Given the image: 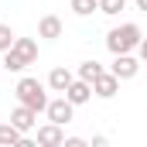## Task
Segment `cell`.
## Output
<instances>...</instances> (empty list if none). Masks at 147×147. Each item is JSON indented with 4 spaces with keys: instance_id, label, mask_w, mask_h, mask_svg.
<instances>
[{
    "instance_id": "cell-2",
    "label": "cell",
    "mask_w": 147,
    "mask_h": 147,
    "mask_svg": "<svg viewBox=\"0 0 147 147\" xmlns=\"http://www.w3.org/2000/svg\"><path fill=\"white\" fill-rule=\"evenodd\" d=\"M140 38H144V31L134 21H127V24L113 28L110 34H106V48H110V55H123V51H134L140 45Z\"/></svg>"
},
{
    "instance_id": "cell-13",
    "label": "cell",
    "mask_w": 147,
    "mask_h": 147,
    "mask_svg": "<svg viewBox=\"0 0 147 147\" xmlns=\"http://www.w3.org/2000/svg\"><path fill=\"white\" fill-rule=\"evenodd\" d=\"M106 72V69H103V65H99V62H96V58H89V62H82V65H79V79H86V82H96V75H103Z\"/></svg>"
},
{
    "instance_id": "cell-3",
    "label": "cell",
    "mask_w": 147,
    "mask_h": 147,
    "mask_svg": "<svg viewBox=\"0 0 147 147\" xmlns=\"http://www.w3.org/2000/svg\"><path fill=\"white\" fill-rule=\"evenodd\" d=\"M14 96H17V103H24V106H31V110H38V113H45V106H48L45 82H38L31 75H24V79L14 86Z\"/></svg>"
},
{
    "instance_id": "cell-10",
    "label": "cell",
    "mask_w": 147,
    "mask_h": 147,
    "mask_svg": "<svg viewBox=\"0 0 147 147\" xmlns=\"http://www.w3.org/2000/svg\"><path fill=\"white\" fill-rule=\"evenodd\" d=\"M38 144L41 147H62L65 144V130L58 127V123H45V127H38Z\"/></svg>"
},
{
    "instance_id": "cell-18",
    "label": "cell",
    "mask_w": 147,
    "mask_h": 147,
    "mask_svg": "<svg viewBox=\"0 0 147 147\" xmlns=\"http://www.w3.org/2000/svg\"><path fill=\"white\" fill-rule=\"evenodd\" d=\"M62 147H86V140H82V137H65Z\"/></svg>"
},
{
    "instance_id": "cell-9",
    "label": "cell",
    "mask_w": 147,
    "mask_h": 147,
    "mask_svg": "<svg viewBox=\"0 0 147 147\" xmlns=\"http://www.w3.org/2000/svg\"><path fill=\"white\" fill-rule=\"evenodd\" d=\"M120 92V79L113 72H103V75H96V82H92V96H99V99H113Z\"/></svg>"
},
{
    "instance_id": "cell-1",
    "label": "cell",
    "mask_w": 147,
    "mask_h": 147,
    "mask_svg": "<svg viewBox=\"0 0 147 147\" xmlns=\"http://www.w3.org/2000/svg\"><path fill=\"white\" fill-rule=\"evenodd\" d=\"M38 62V41L34 38H17L14 48L3 51V69L7 72H24L28 65Z\"/></svg>"
},
{
    "instance_id": "cell-15",
    "label": "cell",
    "mask_w": 147,
    "mask_h": 147,
    "mask_svg": "<svg viewBox=\"0 0 147 147\" xmlns=\"http://www.w3.org/2000/svg\"><path fill=\"white\" fill-rule=\"evenodd\" d=\"M123 7H127V0H99V14H106V17H116Z\"/></svg>"
},
{
    "instance_id": "cell-14",
    "label": "cell",
    "mask_w": 147,
    "mask_h": 147,
    "mask_svg": "<svg viewBox=\"0 0 147 147\" xmlns=\"http://www.w3.org/2000/svg\"><path fill=\"white\" fill-rule=\"evenodd\" d=\"M92 10H99V0H72V14L79 17H89Z\"/></svg>"
},
{
    "instance_id": "cell-19",
    "label": "cell",
    "mask_w": 147,
    "mask_h": 147,
    "mask_svg": "<svg viewBox=\"0 0 147 147\" xmlns=\"http://www.w3.org/2000/svg\"><path fill=\"white\" fill-rule=\"evenodd\" d=\"M137 10H144V14H147V0H137Z\"/></svg>"
},
{
    "instance_id": "cell-12",
    "label": "cell",
    "mask_w": 147,
    "mask_h": 147,
    "mask_svg": "<svg viewBox=\"0 0 147 147\" xmlns=\"http://www.w3.org/2000/svg\"><path fill=\"white\" fill-rule=\"evenodd\" d=\"M17 144H24V134L14 123H0V147H17Z\"/></svg>"
},
{
    "instance_id": "cell-16",
    "label": "cell",
    "mask_w": 147,
    "mask_h": 147,
    "mask_svg": "<svg viewBox=\"0 0 147 147\" xmlns=\"http://www.w3.org/2000/svg\"><path fill=\"white\" fill-rule=\"evenodd\" d=\"M14 41H17L14 28H10V24H0V55H3L7 48H14Z\"/></svg>"
},
{
    "instance_id": "cell-11",
    "label": "cell",
    "mask_w": 147,
    "mask_h": 147,
    "mask_svg": "<svg viewBox=\"0 0 147 147\" xmlns=\"http://www.w3.org/2000/svg\"><path fill=\"white\" fill-rule=\"evenodd\" d=\"M72 79H75V75L69 72V69H62V65H58V69H51V72H48V82H45V86H48L51 92H65V89L72 86Z\"/></svg>"
},
{
    "instance_id": "cell-8",
    "label": "cell",
    "mask_w": 147,
    "mask_h": 147,
    "mask_svg": "<svg viewBox=\"0 0 147 147\" xmlns=\"http://www.w3.org/2000/svg\"><path fill=\"white\" fill-rule=\"evenodd\" d=\"M62 96H69V103H75V106H86V103L92 99V82H86V79H79V75H75L72 86H69Z\"/></svg>"
},
{
    "instance_id": "cell-6",
    "label": "cell",
    "mask_w": 147,
    "mask_h": 147,
    "mask_svg": "<svg viewBox=\"0 0 147 147\" xmlns=\"http://www.w3.org/2000/svg\"><path fill=\"white\" fill-rule=\"evenodd\" d=\"M10 123L21 130V134H31L38 127V110H31V106H24V103H17V110L10 113Z\"/></svg>"
},
{
    "instance_id": "cell-17",
    "label": "cell",
    "mask_w": 147,
    "mask_h": 147,
    "mask_svg": "<svg viewBox=\"0 0 147 147\" xmlns=\"http://www.w3.org/2000/svg\"><path fill=\"white\" fill-rule=\"evenodd\" d=\"M137 58L147 62V38H140V45H137Z\"/></svg>"
},
{
    "instance_id": "cell-7",
    "label": "cell",
    "mask_w": 147,
    "mask_h": 147,
    "mask_svg": "<svg viewBox=\"0 0 147 147\" xmlns=\"http://www.w3.org/2000/svg\"><path fill=\"white\" fill-rule=\"evenodd\" d=\"M62 34H65V24H62V17H55V14H45V17L38 21V38H45V41H58Z\"/></svg>"
},
{
    "instance_id": "cell-4",
    "label": "cell",
    "mask_w": 147,
    "mask_h": 147,
    "mask_svg": "<svg viewBox=\"0 0 147 147\" xmlns=\"http://www.w3.org/2000/svg\"><path fill=\"white\" fill-rule=\"evenodd\" d=\"M45 116H48L51 123L65 127V123H72V116H75V103H69V96H58V99H48V106H45Z\"/></svg>"
},
{
    "instance_id": "cell-5",
    "label": "cell",
    "mask_w": 147,
    "mask_h": 147,
    "mask_svg": "<svg viewBox=\"0 0 147 147\" xmlns=\"http://www.w3.org/2000/svg\"><path fill=\"white\" fill-rule=\"evenodd\" d=\"M110 72L120 79V82H127V79H134V75L140 72V58H134L130 51H123V55H113V65Z\"/></svg>"
}]
</instances>
